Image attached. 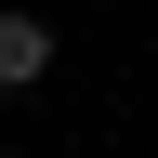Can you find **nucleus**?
<instances>
[{
	"label": "nucleus",
	"instance_id": "f257e3e1",
	"mask_svg": "<svg viewBox=\"0 0 158 158\" xmlns=\"http://www.w3.org/2000/svg\"><path fill=\"white\" fill-rule=\"evenodd\" d=\"M53 79V27L40 13H0V92H40Z\"/></svg>",
	"mask_w": 158,
	"mask_h": 158
}]
</instances>
